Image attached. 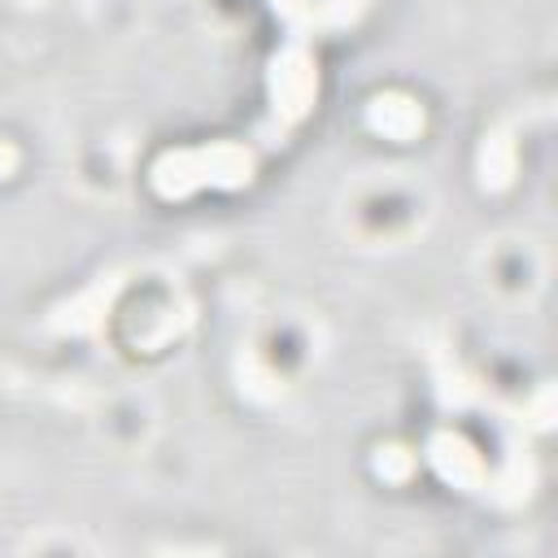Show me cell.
I'll list each match as a JSON object with an SVG mask.
<instances>
[{
	"label": "cell",
	"instance_id": "cell-1",
	"mask_svg": "<svg viewBox=\"0 0 558 558\" xmlns=\"http://www.w3.org/2000/svg\"><path fill=\"white\" fill-rule=\"evenodd\" d=\"M253 148L240 140H209V144H192V148H166L153 170L148 183L161 201H187L205 187L214 192H240L253 183Z\"/></svg>",
	"mask_w": 558,
	"mask_h": 558
},
{
	"label": "cell",
	"instance_id": "cell-2",
	"mask_svg": "<svg viewBox=\"0 0 558 558\" xmlns=\"http://www.w3.org/2000/svg\"><path fill=\"white\" fill-rule=\"evenodd\" d=\"M266 92H270V118L279 126H292L314 109V100H318V61L301 39H288L270 57Z\"/></svg>",
	"mask_w": 558,
	"mask_h": 558
},
{
	"label": "cell",
	"instance_id": "cell-3",
	"mask_svg": "<svg viewBox=\"0 0 558 558\" xmlns=\"http://www.w3.org/2000/svg\"><path fill=\"white\" fill-rule=\"evenodd\" d=\"M427 462H432V471H436L449 488H458V493H484V484H488V462H484V453H480L462 432H453V427H440V432L427 436Z\"/></svg>",
	"mask_w": 558,
	"mask_h": 558
},
{
	"label": "cell",
	"instance_id": "cell-4",
	"mask_svg": "<svg viewBox=\"0 0 558 558\" xmlns=\"http://www.w3.org/2000/svg\"><path fill=\"white\" fill-rule=\"evenodd\" d=\"M366 126H371L379 140L410 144V140L423 135L427 113H423V105H418L410 92H379V96H371V105H366Z\"/></svg>",
	"mask_w": 558,
	"mask_h": 558
},
{
	"label": "cell",
	"instance_id": "cell-5",
	"mask_svg": "<svg viewBox=\"0 0 558 558\" xmlns=\"http://www.w3.org/2000/svg\"><path fill=\"white\" fill-rule=\"evenodd\" d=\"M118 288H122L118 275H105V279L87 283L78 296H70V301L52 314V331H70V336H87V331H96V327L105 323V314H109Z\"/></svg>",
	"mask_w": 558,
	"mask_h": 558
},
{
	"label": "cell",
	"instance_id": "cell-6",
	"mask_svg": "<svg viewBox=\"0 0 558 558\" xmlns=\"http://www.w3.org/2000/svg\"><path fill=\"white\" fill-rule=\"evenodd\" d=\"M514 174H519V148H514V140L506 131L484 135V144H480V183L488 192H506L514 183Z\"/></svg>",
	"mask_w": 558,
	"mask_h": 558
},
{
	"label": "cell",
	"instance_id": "cell-7",
	"mask_svg": "<svg viewBox=\"0 0 558 558\" xmlns=\"http://www.w3.org/2000/svg\"><path fill=\"white\" fill-rule=\"evenodd\" d=\"M414 449L410 445H397V440H388V445H379L375 449V458H371V466H375V475L379 480H388V484H401V480H410L414 475Z\"/></svg>",
	"mask_w": 558,
	"mask_h": 558
},
{
	"label": "cell",
	"instance_id": "cell-8",
	"mask_svg": "<svg viewBox=\"0 0 558 558\" xmlns=\"http://www.w3.org/2000/svg\"><path fill=\"white\" fill-rule=\"evenodd\" d=\"M270 9H275V17H279L296 39H305V35L318 31V4H314V0H270Z\"/></svg>",
	"mask_w": 558,
	"mask_h": 558
},
{
	"label": "cell",
	"instance_id": "cell-9",
	"mask_svg": "<svg viewBox=\"0 0 558 558\" xmlns=\"http://www.w3.org/2000/svg\"><path fill=\"white\" fill-rule=\"evenodd\" d=\"M314 4H318V31L323 26H349L366 9V0H314Z\"/></svg>",
	"mask_w": 558,
	"mask_h": 558
},
{
	"label": "cell",
	"instance_id": "cell-10",
	"mask_svg": "<svg viewBox=\"0 0 558 558\" xmlns=\"http://www.w3.org/2000/svg\"><path fill=\"white\" fill-rule=\"evenodd\" d=\"M17 170V148L9 140H0V179H9Z\"/></svg>",
	"mask_w": 558,
	"mask_h": 558
}]
</instances>
